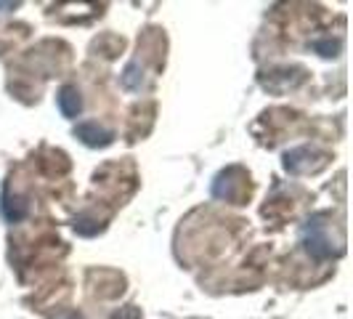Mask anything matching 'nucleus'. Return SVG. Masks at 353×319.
<instances>
[{
    "label": "nucleus",
    "instance_id": "1",
    "mask_svg": "<svg viewBox=\"0 0 353 319\" xmlns=\"http://www.w3.org/2000/svg\"><path fill=\"white\" fill-rule=\"evenodd\" d=\"M303 248L311 258L324 261V258H332V237L327 234V224H324V215H311L303 226Z\"/></svg>",
    "mask_w": 353,
    "mask_h": 319
},
{
    "label": "nucleus",
    "instance_id": "2",
    "mask_svg": "<svg viewBox=\"0 0 353 319\" xmlns=\"http://www.w3.org/2000/svg\"><path fill=\"white\" fill-rule=\"evenodd\" d=\"M74 133H77V139L83 144H88V146H106V144L112 142L114 136H112V130H104V128H99L96 123H83L74 128Z\"/></svg>",
    "mask_w": 353,
    "mask_h": 319
},
{
    "label": "nucleus",
    "instance_id": "3",
    "mask_svg": "<svg viewBox=\"0 0 353 319\" xmlns=\"http://www.w3.org/2000/svg\"><path fill=\"white\" fill-rule=\"evenodd\" d=\"M59 109L64 117H77L80 109H83V99H80V90L74 86H64L59 90Z\"/></svg>",
    "mask_w": 353,
    "mask_h": 319
},
{
    "label": "nucleus",
    "instance_id": "4",
    "mask_svg": "<svg viewBox=\"0 0 353 319\" xmlns=\"http://www.w3.org/2000/svg\"><path fill=\"white\" fill-rule=\"evenodd\" d=\"M0 211H3V218H6V221L17 224V221H21V218L27 215V211H30V208H27V202H24L21 197H14V200H11V197L6 195V197H3Z\"/></svg>",
    "mask_w": 353,
    "mask_h": 319
},
{
    "label": "nucleus",
    "instance_id": "5",
    "mask_svg": "<svg viewBox=\"0 0 353 319\" xmlns=\"http://www.w3.org/2000/svg\"><path fill=\"white\" fill-rule=\"evenodd\" d=\"M123 86H125V88H130V90L141 88V80H139V64H130V67L125 70Z\"/></svg>",
    "mask_w": 353,
    "mask_h": 319
},
{
    "label": "nucleus",
    "instance_id": "6",
    "mask_svg": "<svg viewBox=\"0 0 353 319\" xmlns=\"http://www.w3.org/2000/svg\"><path fill=\"white\" fill-rule=\"evenodd\" d=\"M72 319H80V317H72Z\"/></svg>",
    "mask_w": 353,
    "mask_h": 319
}]
</instances>
